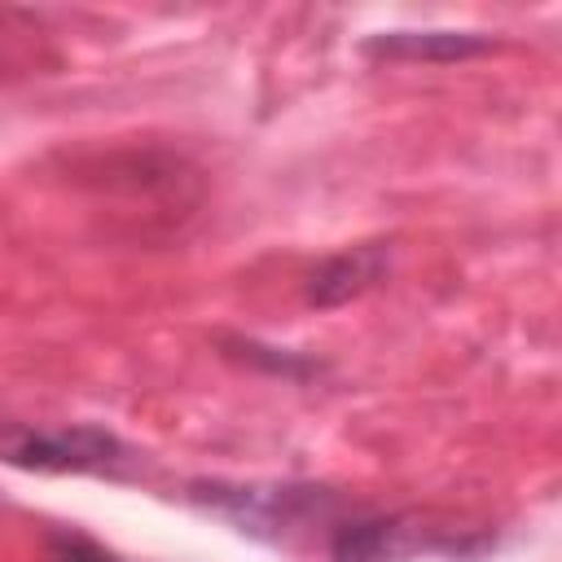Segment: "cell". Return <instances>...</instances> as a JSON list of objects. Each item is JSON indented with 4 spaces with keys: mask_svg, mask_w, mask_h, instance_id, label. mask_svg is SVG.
<instances>
[{
    "mask_svg": "<svg viewBox=\"0 0 562 562\" xmlns=\"http://www.w3.org/2000/svg\"><path fill=\"white\" fill-rule=\"evenodd\" d=\"M193 505L211 509L215 518L233 522L241 536L281 544L312 527H334L351 505L321 483H228V479H198L184 492Z\"/></svg>",
    "mask_w": 562,
    "mask_h": 562,
    "instance_id": "cell-1",
    "label": "cell"
},
{
    "mask_svg": "<svg viewBox=\"0 0 562 562\" xmlns=\"http://www.w3.org/2000/svg\"><path fill=\"white\" fill-rule=\"evenodd\" d=\"M0 461L13 470H31V474H105L119 479L132 461V448L97 426V422H79V426H26V422H0Z\"/></svg>",
    "mask_w": 562,
    "mask_h": 562,
    "instance_id": "cell-2",
    "label": "cell"
},
{
    "mask_svg": "<svg viewBox=\"0 0 562 562\" xmlns=\"http://www.w3.org/2000/svg\"><path fill=\"white\" fill-rule=\"evenodd\" d=\"M329 562H400L408 553H457L474 558L487 549V536H439L435 527H422L413 514H378V509H347L325 531Z\"/></svg>",
    "mask_w": 562,
    "mask_h": 562,
    "instance_id": "cell-3",
    "label": "cell"
},
{
    "mask_svg": "<svg viewBox=\"0 0 562 562\" xmlns=\"http://www.w3.org/2000/svg\"><path fill=\"white\" fill-rule=\"evenodd\" d=\"M391 268V250L386 241H364V246H351V250H338V255H325L312 272H307V285H303V299L307 307H342L351 299H360L364 290H373Z\"/></svg>",
    "mask_w": 562,
    "mask_h": 562,
    "instance_id": "cell-4",
    "label": "cell"
},
{
    "mask_svg": "<svg viewBox=\"0 0 562 562\" xmlns=\"http://www.w3.org/2000/svg\"><path fill=\"white\" fill-rule=\"evenodd\" d=\"M492 48L496 40L483 31H378L360 44V53L378 61H430V66L470 61Z\"/></svg>",
    "mask_w": 562,
    "mask_h": 562,
    "instance_id": "cell-5",
    "label": "cell"
},
{
    "mask_svg": "<svg viewBox=\"0 0 562 562\" xmlns=\"http://www.w3.org/2000/svg\"><path fill=\"white\" fill-rule=\"evenodd\" d=\"M220 351L237 364H250L259 373H272V378H285V382H312L325 373L321 360L303 356V351H285V347H268L259 338H241V334H224L220 338Z\"/></svg>",
    "mask_w": 562,
    "mask_h": 562,
    "instance_id": "cell-6",
    "label": "cell"
},
{
    "mask_svg": "<svg viewBox=\"0 0 562 562\" xmlns=\"http://www.w3.org/2000/svg\"><path fill=\"white\" fill-rule=\"evenodd\" d=\"M44 562H123V558L114 549H105L101 540H92L75 527H61V531L44 536Z\"/></svg>",
    "mask_w": 562,
    "mask_h": 562,
    "instance_id": "cell-7",
    "label": "cell"
},
{
    "mask_svg": "<svg viewBox=\"0 0 562 562\" xmlns=\"http://www.w3.org/2000/svg\"><path fill=\"white\" fill-rule=\"evenodd\" d=\"M13 13L18 9H0V35H4V22H13Z\"/></svg>",
    "mask_w": 562,
    "mask_h": 562,
    "instance_id": "cell-8",
    "label": "cell"
}]
</instances>
